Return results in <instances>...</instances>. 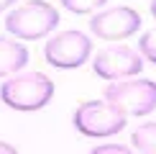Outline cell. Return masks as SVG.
<instances>
[{
	"label": "cell",
	"mask_w": 156,
	"mask_h": 154,
	"mask_svg": "<svg viewBox=\"0 0 156 154\" xmlns=\"http://www.w3.org/2000/svg\"><path fill=\"white\" fill-rule=\"evenodd\" d=\"M51 98H54V82L44 72L13 75L10 80H5L0 85L3 105L13 108V111H21V113L41 111V108H46L51 103Z\"/></svg>",
	"instance_id": "cell-1"
},
{
	"label": "cell",
	"mask_w": 156,
	"mask_h": 154,
	"mask_svg": "<svg viewBox=\"0 0 156 154\" xmlns=\"http://www.w3.org/2000/svg\"><path fill=\"white\" fill-rule=\"evenodd\" d=\"M59 26V10L51 3L44 0H28L8 13L5 18V31L23 41H36Z\"/></svg>",
	"instance_id": "cell-2"
},
{
	"label": "cell",
	"mask_w": 156,
	"mask_h": 154,
	"mask_svg": "<svg viewBox=\"0 0 156 154\" xmlns=\"http://www.w3.org/2000/svg\"><path fill=\"white\" fill-rule=\"evenodd\" d=\"M72 123L82 136L90 139L115 136L118 131L126 128V113L120 108L110 105L108 100H87L74 111Z\"/></svg>",
	"instance_id": "cell-3"
},
{
	"label": "cell",
	"mask_w": 156,
	"mask_h": 154,
	"mask_svg": "<svg viewBox=\"0 0 156 154\" xmlns=\"http://www.w3.org/2000/svg\"><path fill=\"white\" fill-rule=\"evenodd\" d=\"M105 100L120 108L126 116H146L156 108V82L151 80H120L105 87Z\"/></svg>",
	"instance_id": "cell-4"
},
{
	"label": "cell",
	"mask_w": 156,
	"mask_h": 154,
	"mask_svg": "<svg viewBox=\"0 0 156 154\" xmlns=\"http://www.w3.org/2000/svg\"><path fill=\"white\" fill-rule=\"evenodd\" d=\"M92 54V41L82 31H62L44 46V59L56 69H77Z\"/></svg>",
	"instance_id": "cell-5"
},
{
	"label": "cell",
	"mask_w": 156,
	"mask_h": 154,
	"mask_svg": "<svg viewBox=\"0 0 156 154\" xmlns=\"http://www.w3.org/2000/svg\"><path fill=\"white\" fill-rule=\"evenodd\" d=\"M92 69L97 77L102 80H126V77H133L144 69V59H141L138 51H133L126 44H110V46H102L95 54Z\"/></svg>",
	"instance_id": "cell-6"
},
{
	"label": "cell",
	"mask_w": 156,
	"mask_h": 154,
	"mask_svg": "<svg viewBox=\"0 0 156 154\" xmlns=\"http://www.w3.org/2000/svg\"><path fill=\"white\" fill-rule=\"evenodd\" d=\"M141 28V16L128 5H118V8H105L95 13L90 21V31L97 38L105 41H120V38L133 36Z\"/></svg>",
	"instance_id": "cell-7"
},
{
	"label": "cell",
	"mask_w": 156,
	"mask_h": 154,
	"mask_svg": "<svg viewBox=\"0 0 156 154\" xmlns=\"http://www.w3.org/2000/svg\"><path fill=\"white\" fill-rule=\"evenodd\" d=\"M28 64V49L21 41L0 36V77L3 75H16Z\"/></svg>",
	"instance_id": "cell-8"
},
{
	"label": "cell",
	"mask_w": 156,
	"mask_h": 154,
	"mask_svg": "<svg viewBox=\"0 0 156 154\" xmlns=\"http://www.w3.org/2000/svg\"><path fill=\"white\" fill-rule=\"evenodd\" d=\"M131 144L138 154H156V123H141L131 134Z\"/></svg>",
	"instance_id": "cell-9"
},
{
	"label": "cell",
	"mask_w": 156,
	"mask_h": 154,
	"mask_svg": "<svg viewBox=\"0 0 156 154\" xmlns=\"http://www.w3.org/2000/svg\"><path fill=\"white\" fill-rule=\"evenodd\" d=\"M138 51H141V57H146V62L156 64V28L146 31L138 38Z\"/></svg>",
	"instance_id": "cell-10"
},
{
	"label": "cell",
	"mask_w": 156,
	"mask_h": 154,
	"mask_svg": "<svg viewBox=\"0 0 156 154\" xmlns=\"http://www.w3.org/2000/svg\"><path fill=\"white\" fill-rule=\"evenodd\" d=\"M69 13H92L108 3V0H59Z\"/></svg>",
	"instance_id": "cell-11"
},
{
	"label": "cell",
	"mask_w": 156,
	"mask_h": 154,
	"mask_svg": "<svg viewBox=\"0 0 156 154\" xmlns=\"http://www.w3.org/2000/svg\"><path fill=\"white\" fill-rule=\"evenodd\" d=\"M90 154H133V152L123 144H102V146H95Z\"/></svg>",
	"instance_id": "cell-12"
},
{
	"label": "cell",
	"mask_w": 156,
	"mask_h": 154,
	"mask_svg": "<svg viewBox=\"0 0 156 154\" xmlns=\"http://www.w3.org/2000/svg\"><path fill=\"white\" fill-rule=\"evenodd\" d=\"M0 154H18V152H16V146H10V144H5V141H0Z\"/></svg>",
	"instance_id": "cell-13"
},
{
	"label": "cell",
	"mask_w": 156,
	"mask_h": 154,
	"mask_svg": "<svg viewBox=\"0 0 156 154\" xmlns=\"http://www.w3.org/2000/svg\"><path fill=\"white\" fill-rule=\"evenodd\" d=\"M18 0H0V13H3L5 8H10V5H16Z\"/></svg>",
	"instance_id": "cell-14"
},
{
	"label": "cell",
	"mask_w": 156,
	"mask_h": 154,
	"mask_svg": "<svg viewBox=\"0 0 156 154\" xmlns=\"http://www.w3.org/2000/svg\"><path fill=\"white\" fill-rule=\"evenodd\" d=\"M151 16L156 18V0H151Z\"/></svg>",
	"instance_id": "cell-15"
}]
</instances>
